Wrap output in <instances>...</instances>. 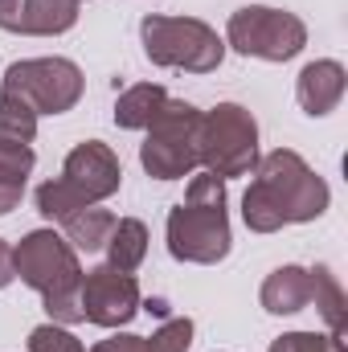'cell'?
I'll return each instance as SVG.
<instances>
[{
	"label": "cell",
	"instance_id": "6da1fadb",
	"mask_svg": "<svg viewBox=\"0 0 348 352\" xmlns=\"http://www.w3.org/2000/svg\"><path fill=\"white\" fill-rule=\"evenodd\" d=\"M328 209V184L299 152L274 148L254 164V184L242 197V217L254 234H274L291 221H316Z\"/></svg>",
	"mask_w": 348,
	"mask_h": 352
},
{
	"label": "cell",
	"instance_id": "7a4b0ae2",
	"mask_svg": "<svg viewBox=\"0 0 348 352\" xmlns=\"http://www.w3.org/2000/svg\"><path fill=\"white\" fill-rule=\"evenodd\" d=\"M168 254L176 263L213 266L230 254V217H226V180L201 173L188 180L184 201L168 213Z\"/></svg>",
	"mask_w": 348,
	"mask_h": 352
},
{
	"label": "cell",
	"instance_id": "3957f363",
	"mask_svg": "<svg viewBox=\"0 0 348 352\" xmlns=\"http://www.w3.org/2000/svg\"><path fill=\"white\" fill-rule=\"evenodd\" d=\"M17 278L29 283L33 291H41L45 311L54 324H78L83 307H78V283H83V266L78 250L54 234V230H33L21 238V246L12 250Z\"/></svg>",
	"mask_w": 348,
	"mask_h": 352
},
{
	"label": "cell",
	"instance_id": "277c9868",
	"mask_svg": "<svg viewBox=\"0 0 348 352\" xmlns=\"http://www.w3.org/2000/svg\"><path fill=\"white\" fill-rule=\"evenodd\" d=\"M140 37H144V54L168 70L209 74L226 58V41L217 37V29H209L197 16H144Z\"/></svg>",
	"mask_w": 348,
	"mask_h": 352
},
{
	"label": "cell",
	"instance_id": "5b68a950",
	"mask_svg": "<svg viewBox=\"0 0 348 352\" xmlns=\"http://www.w3.org/2000/svg\"><path fill=\"white\" fill-rule=\"evenodd\" d=\"M140 164L156 180H180L193 173L201 164V111L180 98H168L160 115L148 123Z\"/></svg>",
	"mask_w": 348,
	"mask_h": 352
},
{
	"label": "cell",
	"instance_id": "8992f818",
	"mask_svg": "<svg viewBox=\"0 0 348 352\" xmlns=\"http://www.w3.org/2000/svg\"><path fill=\"white\" fill-rule=\"evenodd\" d=\"M201 164L213 176H250L259 164V123L246 107L221 102L201 115Z\"/></svg>",
	"mask_w": 348,
	"mask_h": 352
},
{
	"label": "cell",
	"instance_id": "52a82bcc",
	"mask_svg": "<svg viewBox=\"0 0 348 352\" xmlns=\"http://www.w3.org/2000/svg\"><path fill=\"white\" fill-rule=\"evenodd\" d=\"M230 45L246 58H262V62H291L303 45H307V29L295 12L283 8H266V4H246L230 16L226 29Z\"/></svg>",
	"mask_w": 348,
	"mask_h": 352
},
{
	"label": "cell",
	"instance_id": "ba28073f",
	"mask_svg": "<svg viewBox=\"0 0 348 352\" xmlns=\"http://www.w3.org/2000/svg\"><path fill=\"white\" fill-rule=\"evenodd\" d=\"M83 70L66 58H29L4 70V94L25 98L37 115H62L83 98Z\"/></svg>",
	"mask_w": 348,
	"mask_h": 352
},
{
	"label": "cell",
	"instance_id": "9c48e42d",
	"mask_svg": "<svg viewBox=\"0 0 348 352\" xmlns=\"http://www.w3.org/2000/svg\"><path fill=\"white\" fill-rule=\"evenodd\" d=\"M78 307H83V320L98 328H123L140 311V287L131 274L115 266H94L78 283Z\"/></svg>",
	"mask_w": 348,
	"mask_h": 352
},
{
	"label": "cell",
	"instance_id": "30bf717a",
	"mask_svg": "<svg viewBox=\"0 0 348 352\" xmlns=\"http://www.w3.org/2000/svg\"><path fill=\"white\" fill-rule=\"evenodd\" d=\"M62 180L87 201H107L111 192H119V180H123V168H119V156L107 148V144H98V140H87V144H78L70 156H66V164H62Z\"/></svg>",
	"mask_w": 348,
	"mask_h": 352
},
{
	"label": "cell",
	"instance_id": "8fae6325",
	"mask_svg": "<svg viewBox=\"0 0 348 352\" xmlns=\"http://www.w3.org/2000/svg\"><path fill=\"white\" fill-rule=\"evenodd\" d=\"M78 0H0V29L29 33V37H54L74 29Z\"/></svg>",
	"mask_w": 348,
	"mask_h": 352
},
{
	"label": "cell",
	"instance_id": "7c38bea8",
	"mask_svg": "<svg viewBox=\"0 0 348 352\" xmlns=\"http://www.w3.org/2000/svg\"><path fill=\"white\" fill-rule=\"evenodd\" d=\"M348 87V74L340 62H307L299 70V82H295V94H299V107L307 115H328L340 107Z\"/></svg>",
	"mask_w": 348,
	"mask_h": 352
},
{
	"label": "cell",
	"instance_id": "4fadbf2b",
	"mask_svg": "<svg viewBox=\"0 0 348 352\" xmlns=\"http://www.w3.org/2000/svg\"><path fill=\"white\" fill-rule=\"evenodd\" d=\"M312 303V274L303 266H279L262 283V307L270 316H295Z\"/></svg>",
	"mask_w": 348,
	"mask_h": 352
},
{
	"label": "cell",
	"instance_id": "5bb4252c",
	"mask_svg": "<svg viewBox=\"0 0 348 352\" xmlns=\"http://www.w3.org/2000/svg\"><path fill=\"white\" fill-rule=\"evenodd\" d=\"M102 250H107V266L131 274L135 266L144 263V254H148V226L135 221V217L115 221V230H111V238H107Z\"/></svg>",
	"mask_w": 348,
	"mask_h": 352
},
{
	"label": "cell",
	"instance_id": "9a60e30c",
	"mask_svg": "<svg viewBox=\"0 0 348 352\" xmlns=\"http://www.w3.org/2000/svg\"><path fill=\"white\" fill-rule=\"evenodd\" d=\"M164 102H168V90L156 87V82L131 87V90H123L119 102H115V123L127 127V131H140V127H148V123L160 115Z\"/></svg>",
	"mask_w": 348,
	"mask_h": 352
},
{
	"label": "cell",
	"instance_id": "2e32d148",
	"mask_svg": "<svg viewBox=\"0 0 348 352\" xmlns=\"http://www.w3.org/2000/svg\"><path fill=\"white\" fill-rule=\"evenodd\" d=\"M29 173H33V152L25 144H0V217L21 205Z\"/></svg>",
	"mask_w": 348,
	"mask_h": 352
},
{
	"label": "cell",
	"instance_id": "e0dca14e",
	"mask_svg": "<svg viewBox=\"0 0 348 352\" xmlns=\"http://www.w3.org/2000/svg\"><path fill=\"white\" fill-rule=\"evenodd\" d=\"M62 226H66V242H70L74 250L94 254V250L107 246V238H111V230H115V213L87 205V209H78L74 217H66Z\"/></svg>",
	"mask_w": 348,
	"mask_h": 352
},
{
	"label": "cell",
	"instance_id": "ac0fdd59",
	"mask_svg": "<svg viewBox=\"0 0 348 352\" xmlns=\"http://www.w3.org/2000/svg\"><path fill=\"white\" fill-rule=\"evenodd\" d=\"M307 274H312V299H316L320 316L328 320V336L332 340H345V291H340L336 274L328 266H316Z\"/></svg>",
	"mask_w": 348,
	"mask_h": 352
},
{
	"label": "cell",
	"instance_id": "d6986e66",
	"mask_svg": "<svg viewBox=\"0 0 348 352\" xmlns=\"http://www.w3.org/2000/svg\"><path fill=\"white\" fill-rule=\"evenodd\" d=\"M37 135V111L17 98V94H4L0 90V144H25Z\"/></svg>",
	"mask_w": 348,
	"mask_h": 352
},
{
	"label": "cell",
	"instance_id": "ffe728a7",
	"mask_svg": "<svg viewBox=\"0 0 348 352\" xmlns=\"http://www.w3.org/2000/svg\"><path fill=\"white\" fill-rule=\"evenodd\" d=\"M78 209H87V201L58 176V180H45L41 188H37V213L41 217H50V221H66V217H74Z\"/></svg>",
	"mask_w": 348,
	"mask_h": 352
},
{
	"label": "cell",
	"instance_id": "44dd1931",
	"mask_svg": "<svg viewBox=\"0 0 348 352\" xmlns=\"http://www.w3.org/2000/svg\"><path fill=\"white\" fill-rule=\"evenodd\" d=\"M188 344H193V320L176 316V320H164V324L152 332L148 352H188Z\"/></svg>",
	"mask_w": 348,
	"mask_h": 352
},
{
	"label": "cell",
	"instance_id": "7402d4cb",
	"mask_svg": "<svg viewBox=\"0 0 348 352\" xmlns=\"http://www.w3.org/2000/svg\"><path fill=\"white\" fill-rule=\"evenodd\" d=\"M29 352H83V340L58 324H41L29 332Z\"/></svg>",
	"mask_w": 348,
	"mask_h": 352
},
{
	"label": "cell",
	"instance_id": "603a6c76",
	"mask_svg": "<svg viewBox=\"0 0 348 352\" xmlns=\"http://www.w3.org/2000/svg\"><path fill=\"white\" fill-rule=\"evenodd\" d=\"M270 352H345V340L316 336V332H287L270 344Z\"/></svg>",
	"mask_w": 348,
	"mask_h": 352
},
{
	"label": "cell",
	"instance_id": "cb8c5ba5",
	"mask_svg": "<svg viewBox=\"0 0 348 352\" xmlns=\"http://www.w3.org/2000/svg\"><path fill=\"white\" fill-rule=\"evenodd\" d=\"M90 352H148L144 336H111V340H98Z\"/></svg>",
	"mask_w": 348,
	"mask_h": 352
},
{
	"label": "cell",
	"instance_id": "d4e9b609",
	"mask_svg": "<svg viewBox=\"0 0 348 352\" xmlns=\"http://www.w3.org/2000/svg\"><path fill=\"white\" fill-rule=\"evenodd\" d=\"M17 278V266H12V246L0 238V287H8Z\"/></svg>",
	"mask_w": 348,
	"mask_h": 352
},
{
	"label": "cell",
	"instance_id": "484cf974",
	"mask_svg": "<svg viewBox=\"0 0 348 352\" xmlns=\"http://www.w3.org/2000/svg\"><path fill=\"white\" fill-rule=\"evenodd\" d=\"M78 4H83V0H78Z\"/></svg>",
	"mask_w": 348,
	"mask_h": 352
}]
</instances>
